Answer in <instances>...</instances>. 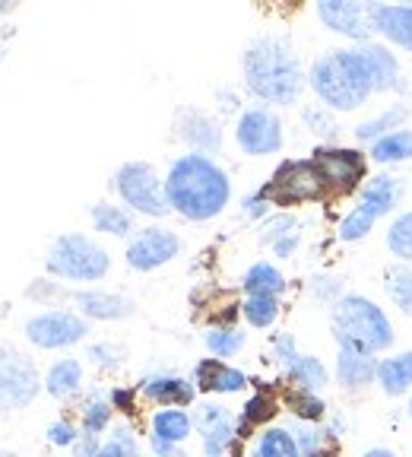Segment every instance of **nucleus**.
<instances>
[{
    "instance_id": "obj_1",
    "label": "nucleus",
    "mask_w": 412,
    "mask_h": 457,
    "mask_svg": "<svg viewBox=\"0 0 412 457\" xmlns=\"http://www.w3.org/2000/svg\"><path fill=\"white\" fill-rule=\"evenodd\" d=\"M242 73L248 93L260 105H295L308 86V71L295 45L285 36H257L242 54Z\"/></svg>"
},
{
    "instance_id": "obj_2",
    "label": "nucleus",
    "mask_w": 412,
    "mask_h": 457,
    "mask_svg": "<svg viewBox=\"0 0 412 457\" xmlns=\"http://www.w3.org/2000/svg\"><path fill=\"white\" fill-rule=\"evenodd\" d=\"M169 207L191 222L216 220L232 200V181L213 156L187 153L171 162L165 175Z\"/></svg>"
},
{
    "instance_id": "obj_3",
    "label": "nucleus",
    "mask_w": 412,
    "mask_h": 457,
    "mask_svg": "<svg viewBox=\"0 0 412 457\" xmlns=\"http://www.w3.org/2000/svg\"><path fill=\"white\" fill-rule=\"evenodd\" d=\"M308 86L320 105L330 112H358L375 96L356 45L324 51L314 57L308 67Z\"/></svg>"
},
{
    "instance_id": "obj_4",
    "label": "nucleus",
    "mask_w": 412,
    "mask_h": 457,
    "mask_svg": "<svg viewBox=\"0 0 412 457\" xmlns=\"http://www.w3.org/2000/svg\"><path fill=\"white\" fill-rule=\"evenodd\" d=\"M330 330L336 350H358L368 356H387L397 343L391 314L365 293H346L330 308Z\"/></svg>"
},
{
    "instance_id": "obj_5",
    "label": "nucleus",
    "mask_w": 412,
    "mask_h": 457,
    "mask_svg": "<svg viewBox=\"0 0 412 457\" xmlns=\"http://www.w3.org/2000/svg\"><path fill=\"white\" fill-rule=\"evenodd\" d=\"M403 194H406V181L400 179V175H391V171L371 175L362 191H358L356 207L349 210L340 220V226H336V238L346 245H356V242H362V238H368L377 222L400 207Z\"/></svg>"
},
{
    "instance_id": "obj_6",
    "label": "nucleus",
    "mask_w": 412,
    "mask_h": 457,
    "mask_svg": "<svg viewBox=\"0 0 412 457\" xmlns=\"http://www.w3.org/2000/svg\"><path fill=\"white\" fill-rule=\"evenodd\" d=\"M45 267L51 277H61L67 283H99L108 277L111 257L95 238L83 236V232H67L51 242Z\"/></svg>"
},
{
    "instance_id": "obj_7",
    "label": "nucleus",
    "mask_w": 412,
    "mask_h": 457,
    "mask_svg": "<svg viewBox=\"0 0 412 457\" xmlns=\"http://www.w3.org/2000/svg\"><path fill=\"white\" fill-rule=\"evenodd\" d=\"M308 159L317 169L327 200L352 197L368 181L371 159L362 146H340V143H334V146H314V153Z\"/></svg>"
},
{
    "instance_id": "obj_8",
    "label": "nucleus",
    "mask_w": 412,
    "mask_h": 457,
    "mask_svg": "<svg viewBox=\"0 0 412 457\" xmlns=\"http://www.w3.org/2000/svg\"><path fill=\"white\" fill-rule=\"evenodd\" d=\"M257 191L270 200V207H283V210L327 200L317 169H314V162L308 156L305 159H283V162L276 165V171L270 175V181L260 185Z\"/></svg>"
},
{
    "instance_id": "obj_9",
    "label": "nucleus",
    "mask_w": 412,
    "mask_h": 457,
    "mask_svg": "<svg viewBox=\"0 0 412 457\" xmlns=\"http://www.w3.org/2000/svg\"><path fill=\"white\" fill-rule=\"evenodd\" d=\"M114 191L124 200V207L134 213L150 216V220H162L171 213L169 197H165V179H159V171L150 162H124L114 171Z\"/></svg>"
},
{
    "instance_id": "obj_10",
    "label": "nucleus",
    "mask_w": 412,
    "mask_h": 457,
    "mask_svg": "<svg viewBox=\"0 0 412 457\" xmlns=\"http://www.w3.org/2000/svg\"><path fill=\"white\" fill-rule=\"evenodd\" d=\"M86 334H89V321L83 314L67 312V308L38 312L26 321L29 343H36L38 350H70L86 340Z\"/></svg>"
},
{
    "instance_id": "obj_11",
    "label": "nucleus",
    "mask_w": 412,
    "mask_h": 457,
    "mask_svg": "<svg viewBox=\"0 0 412 457\" xmlns=\"http://www.w3.org/2000/svg\"><path fill=\"white\" fill-rule=\"evenodd\" d=\"M283 121L270 105H251L235 121V143L248 156H273L283 150Z\"/></svg>"
},
{
    "instance_id": "obj_12",
    "label": "nucleus",
    "mask_w": 412,
    "mask_h": 457,
    "mask_svg": "<svg viewBox=\"0 0 412 457\" xmlns=\"http://www.w3.org/2000/svg\"><path fill=\"white\" fill-rule=\"evenodd\" d=\"M194 428L200 432V448L206 457H226L238 448V416L226 403H197L194 410Z\"/></svg>"
},
{
    "instance_id": "obj_13",
    "label": "nucleus",
    "mask_w": 412,
    "mask_h": 457,
    "mask_svg": "<svg viewBox=\"0 0 412 457\" xmlns=\"http://www.w3.org/2000/svg\"><path fill=\"white\" fill-rule=\"evenodd\" d=\"M317 20L334 32V36H342L349 42L365 45L375 42V26H371V4H362V0H320L314 7Z\"/></svg>"
},
{
    "instance_id": "obj_14",
    "label": "nucleus",
    "mask_w": 412,
    "mask_h": 457,
    "mask_svg": "<svg viewBox=\"0 0 412 457\" xmlns=\"http://www.w3.org/2000/svg\"><path fill=\"white\" fill-rule=\"evenodd\" d=\"M181 254V238L178 232H171L165 226H146L140 228L134 238L128 242V264L140 273H152L159 267H165L169 261Z\"/></svg>"
},
{
    "instance_id": "obj_15",
    "label": "nucleus",
    "mask_w": 412,
    "mask_h": 457,
    "mask_svg": "<svg viewBox=\"0 0 412 457\" xmlns=\"http://www.w3.org/2000/svg\"><path fill=\"white\" fill-rule=\"evenodd\" d=\"M358 54H362L365 73H368L371 89L377 93H406V77H403V64L400 57L393 54V48H387L384 42H365L356 45Z\"/></svg>"
},
{
    "instance_id": "obj_16",
    "label": "nucleus",
    "mask_w": 412,
    "mask_h": 457,
    "mask_svg": "<svg viewBox=\"0 0 412 457\" xmlns=\"http://www.w3.org/2000/svg\"><path fill=\"white\" fill-rule=\"evenodd\" d=\"M38 387H42V381H38V371L32 369L29 359L10 356L7 362L0 365V403L4 407H29L36 400Z\"/></svg>"
},
{
    "instance_id": "obj_17",
    "label": "nucleus",
    "mask_w": 412,
    "mask_h": 457,
    "mask_svg": "<svg viewBox=\"0 0 412 457\" xmlns=\"http://www.w3.org/2000/svg\"><path fill=\"white\" fill-rule=\"evenodd\" d=\"M371 26L387 48L412 54V4H371Z\"/></svg>"
},
{
    "instance_id": "obj_18",
    "label": "nucleus",
    "mask_w": 412,
    "mask_h": 457,
    "mask_svg": "<svg viewBox=\"0 0 412 457\" xmlns=\"http://www.w3.org/2000/svg\"><path fill=\"white\" fill-rule=\"evenodd\" d=\"M140 397H146L156 407H194L197 400V387L191 378H181V375H171V371H156V375H146V378L136 385Z\"/></svg>"
},
{
    "instance_id": "obj_19",
    "label": "nucleus",
    "mask_w": 412,
    "mask_h": 457,
    "mask_svg": "<svg viewBox=\"0 0 412 457\" xmlns=\"http://www.w3.org/2000/svg\"><path fill=\"white\" fill-rule=\"evenodd\" d=\"M178 137L191 146V153H200V156H213V153L222 150V124L200 108L181 112Z\"/></svg>"
},
{
    "instance_id": "obj_20",
    "label": "nucleus",
    "mask_w": 412,
    "mask_h": 457,
    "mask_svg": "<svg viewBox=\"0 0 412 457\" xmlns=\"http://www.w3.org/2000/svg\"><path fill=\"white\" fill-rule=\"evenodd\" d=\"M194 387L203 394H238L251 385V378L244 375L242 369H235V365L222 362V359H200L194 365V375H191Z\"/></svg>"
},
{
    "instance_id": "obj_21",
    "label": "nucleus",
    "mask_w": 412,
    "mask_h": 457,
    "mask_svg": "<svg viewBox=\"0 0 412 457\" xmlns=\"http://www.w3.org/2000/svg\"><path fill=\"white\" fill-rule=\"evenodd\" d=\"M70 299L86 321H124L134 314V302L128 295L108 293V289H83V293H73Z\"/></svg>"
},
{
    "instance_id": "obj_22",
    "label": "nucleus",
    "mask_w": 412,
    "mask_h": 457,
    "mask_svg": "<svg viewBox=\"0 0 412 457\" xmlns=\"http://www.w3.org/2000/svg\"><path fill=\"white\" fill-rule=\"evenodd\" d=\"M377 362H381V356H368V353L358 350H336V385L342 391H365L377 381Z\"/></svg>"
},
{
    "instance_id": "obj_23",
    "label": "nucleus",
    "mask_w": 412,
    "mask_h": 457,
    "mask_svg": "<svg viewBox=\"0 0 412 457\" xmlns=\"http://www.w3.org/2000/svg\"><path fill=\"white\" fill-rule=\"evenodd\" d=\"M279 407H283V403H279L276 391L251 394V397L244 400L242 413H238V445H242L244 438L254 436V432H263V428L270 426V422L276 420Z\"/></svg>"
},
{
    "instance_id": "obj_24",
    "label": "nucleus",
    "mask_w": 412,
    "mask_h": 457,
    "mask_svg": "<svg viewBox=\"0 0 412 457\" xmlns=\"http://www.w3.org/2000/svg\"><path fill=\"white\" fill-rule=\"evenodd\" d=\"M387 397H409L412 394V350L387 353L377 362V381Z\"/></svg>"
},
{
    "instance_id": "obj_25",
    "label": "nucleus",
    "mask_w": 412,
    "mask_h": 457,
    "mask_svg": "<svg viewBox=\"0 0 412 457\" xmlns=\"http://www.w3.org/2000/svg\"><path fill=\"white\" fill-rule=\"evenodd\" d=\"M409 114H412V108L406 105V102H393V105H387L384 112H375V114H368V118H362V121L352 128V134H356V140L368 150L375 140H381V137L406 128Z\"/></svg>"
},
{
    "instance_id": "obj_26",
    "label": "nucleus",
    "mask_w": 412,
    "mask_h": 457,
    "mask_svg": "<svg viewBox=\"0 0 412 457\" xmlns=\"http://www.w3.org/2000/svg\"><path fill=\"white\" fill-rule=\"evenodd\" d=\"M194 436V416L181 407H159L150 420V438L152 442H165V445H181Z\"/></svg>"
},
{
    "instance_id": "obj_27",
    "label": "nucleus",
    "mask_w": 412,
    "mask_h": 457,
    "mask_svg": "<svg viewBox=\"0 0 412 457\" xmlns=\"http://www.w3.org/2000/svg\"><path fill=\"white\" fill-rule=\"evenodd\" d=\"M260 242L270 245L276 257H292L301 242V222L292 213H285V210L283 213L267 216L260 226Z\"/></svg>"
},
{
    "instance_id": "obj_28",
    "label": "nucleus",
    "mask_w": 412,
    "mask_h": 457,
    "mask_svg": "<svg viewBox=\"0 0 412 457\" xmlns=\"http://www.w3.org/2000/svg\"><path fill=\"white\" fill-rule=\"evenodd\" d=\"M279 403H283V407L289 410L292 420H295V422H311V426H324V422H327V416H330L327 400L320 397V394L301 391V387H292V385H285L283 391H279Z\"/></svg>"
},
{
    "instance_id": "obj_29",
    "label": "nucleus",
    "mask_w": 412,
    "mask_h": 457,
    "mask_svg": "<svg viewBox=\"0 0 412 457\" xmlns=\"http://www.w3.org/2000/svg\"><path fill=\"white\" fill-rule=\"evenodd\" d=\"M289 432L295 436V442H299L301 457H340L342 454L340 438H336L327 426H311V422L292 420Z\"/></svg>"
},
{
    "instance_id": "obj_30",
    "label": "nucleus",
    "mask_w": 412,
    "mask_h": 457,
    "mask_svg": "<svg viewBox=\"0 0 412 457\" xmlns=\"http://www.w3.org/2000/svg\"><path fill=\"white\" fill-rule=\"evenodd\" d=\"M368 159L381 169H393V165H403V162H412V128L393 130V134L381 137L368 146Z\"/></svg>"
},
{
    "instance_id": "obj_31",
    "label": "nucleus",
    "mask_w": 412,
    "mask_h": 457,
    "mask_svg": "<svg viewBox=\"0 0 412 457\" xmlns=\"http://www.w3.org/2000/svg\"><path fill=\"white\" fill-rule=\"evenodd\" d=\"M285 385L301 387V391L324 394V387L330 385V369L324 365V359L301 353V356L285 369Z\"/></svg>"
},
{
    "instance_id": "obj_32",
    "label": "nucleus",
    "mask_w": 412,
    "mask_h": 457,
    "mask_svg": "<svg viewBox=\"0 0 412 457\" xmlns=\"http://www.w3.org/2000/svg\"><path fill=\"white\" fill-rule=\"evenodd\" d=\"M285 286L289 283H285L283 270H279L276 264H270V261H257L242 277L244 295H276L279 299V295L285 293Z\"/></svg>"
},
{
    "instance_id": "obj_33",
    "label": "nucleus",
    "mask_w": 412,
    "mask_h": 457,
    "mask_svg": "<svg viewBox=\"0 0 412 457\" xmlns=\"http://www.w3.org/2000/svg\"><path fill=\"white\" fill-rule=\"evenodd\" d=\"M83 387V365L79 359H57L45 375V391L57 400H67Z\"/></svg>"
},
{
    "instance_id": "obj_34",
    "label": "nucleus",
    "mask_w": 412,
    "mask_h": 457,
    "mask_svg": "<svg viewBox=\"0 0 412 457\" xmlns=\"http://www.w3.org/2000/svg\"><path fill=\"white\" fill-rule=\"evenodd\" d=\"M203 343L213 359H232L248 346V334H244L238 324L226 328V324H210L203 334Z\"/></svg>"
},
{
    "instance_id": "obj_35",
    "label": "nucleus",
    "mask_w": 412,
    "mask_h": 457,
    "mask_svg": "<svg viewBox=\"0 0 412 457\" xmlns=\"http://www.w3.org/2000/svg\"><path fill=\"white\" fill-rule=\"evenodd\" d=\"M254 457H301V451L289 426H267L263 432H257Z\"/></svg>"
},
{
    "instance_id": "obj_36",
    "label": "nucleus",
    "mask_w": 412,
    "mask_h": 457,
    "mask_svg": "<svg viewBox=\"0 0 412 457\" xmlns=\"http://www.w3.org/2000/svg\"><path fill=\"white\" fill-rule=\"evenodd\" d=\"M89 216H93L95 232H105V236L128 238L134 232V216L128 207H118V204H95L89 207Z\"/></svg>"
},
{
    "instance_id": "obj_37",
    "label": "nucleus",
    "mask_w": 412,
    "mask_h": 457,
    "mask_svg": "<svg viewBox=\"0 0 412 457\" xmlns=\"http://www.w3.org/2000/svg\"><path fill=\"white\" fill-rule=\"evenodd\" d=\"M384 245L397 264L412 267V210H403L400 216H393V222L384 232Z\"/></svg>"
},
{
    "instance_id": "obj_38",
    "label": "nucleus",
    "mask_w": 412,
    "mask_h": 457,
    "mask_svg": "<svg viewBox=\"0 0 412 457\" xmlns=\"http://www.w3.org/2000/svg\"><path fill=\"white\" fill-rule=\"evenodd\" d=\"M301 121H305V128L317 137L320 146H334V143L340 140V134H342L340 121H336V112L324 108L320 102H317V105H308L305 112H301Z\"/></svg>"
},
{
    "instance_id": "obj_39",
    "label": "nucleus",
    "mask_w": 412,
    "mask_h": 457,
    "mask_svg": "<svg viewBox=\"0 0 412 457\" xmlns=\"http://www.w3.org/2000/svg\"><path fill=\"white\" fill-rule=\"evenodd\" d=\"M384 293H387V299L397 305L400 314L412 318V267L393 264L384 277Z\"/></svg>"
},
{
    "instance_id": "obj_40",
    "label": "nucleus",
    "mask_w": 412,
    "mask_h": 457,
    "mask_svg": "<svg viewBox=\"0 0 412 457\" xmlns=\"http://www.w3.org/2000/svg\"><path fill=\"white\" fill-rule=\"evenodd\" d=\"M279 312H283V305L276 295H244L242 302V318L257 330L273 328L279 321Z\"/></svg>"
},
{
    "instance_id": "obj_41",
    "label": "nucleus",
    "mask_w": 412,
    "mask_h": 457,
    "mask_svg": "<svg viewBox=\"0 0 412 457\" xmlns=\"http://www.w3.org/2000/svg\"><path fill=\"white\" fill-rule=\"evenodd\" d=\"M111 416H114V407L111 400L105 394H89L83 403V428L86 436H102L105 428H111Z\"/></svg>"
},
{
    "instance_id": "obj_42",
    "label": "nucleus",
    "mask_w": 412,
    "mask_h": 457,
    "mask_svg": "<svg viewBox=\"0 0 412 457\" xmlns=\"http://www.w3.org/2000/svg\"><path fill=\"white\" fill-rule=\"evenodd\" d=\"M308 293H311L314 302H320V305H330L334 308L336 302L346 295V289H342V279L334 277V273H317V277L308 283Z\"/></svg>"
},
{
    "instance_id": "obj_43",
    "label": "nucleus",
    "mask_w": 412,
    "mask_h": 457,
    "mask_svg": "<svg viewBox=\"0 0 412 457\" xmlns=\"http://www.w3.org/2000/svg\"><path fill=\"white\" fill-rule=\"evenodd\" d=\"M86 356L93 359L99 369H121L124 359H128V350H124L121 343H111V340H102V343H93Z\"/></svg>"
},
{
    "instance_id": "obj_44",
    "label": "nucleus",
    "mask_w": 412,
    "mask_h": 457,
    "mask_svg": "<svg viewBox=\"0 0 412 457\" xmlns=\"http://www.w3.org/2000/svg\"><path fill=\"white\" fill-rule=\"evenodd\" d=\"M108 442H111L114 448H121L128 457H140V438H136V432H134L130 422H118V426H111Z\"/></svg>"
},
{
    "instance_id": "obj_45",
    "label": "nucleus",
    "mask_w": 412,
    "mask_h": 457,
    "mask_svg": "<svg viewBox=\"0 0 412 457\" xmlns=\"http://www.w3.org/2000/svg\"><path fill=\"white\" fill-rule=\"evenodd\" d=\"M299 343H295V337L292 334H276L273 337V359H276L283 369H289L295 359H299Z\"/></svg>"
},
{
    "instance_id": "obj_46",
    "label": "nucleus",
    "mask_w": 412,
    "mask_h": 457,
    "mask_svg": "<svg viewBox=\"0 0 412 457\" xmlns=\"http://www.w3.org/2000/svg\"><path fill=\"white\" fill-rule=\"evenodd\" d=\"M79 436H83V432H77V426L67 422V420L54 422V426L48 428V442L54 445V448H73Z\"/></svg>"
},
{
    "instance_id": "obj_47",
    "label": "nucleus",
    "mask_w": 412,
    "mask_h": 457,
    "mask_svg": "<svg viewBox=\"0 0 412 457\" xmlns=\"http://www.w3.org/2000/svg\"><path fill=\"white\" fill-rule=\"evenodd\" d=\"M136 397H140V391H136V387H111V391H108L111 407L118 410V413H128V416L136 410Z\"/></svg>"
},
{
    "instance_id": "obj_48",
    "label": "nucleus",
    "mask_w": 412,
    "mask_h": 457,
    "mask_svg": "<svg viewBox=\"0 0 412 457\" xmlns=\"http://www.w3.org/2000/svg\"><path fill=\"white\" fill-rule=\"evenodd\" d=\"M270 200L263 197L260 191H254V194H248V197L242 200V213L244 216H251V220H267V216H270Z\"/></svg>"
},
{
    "instance_id": "obj_49",
    "label": "nucleus",
    "mask_w": 412,
    "mask_h": 457,
    "mask_svg": "<svg viewBox=\"0 0 412 457\" xmlns=\"http://www.w3.org/2000/svg\"><path fill=\"white\" fill-rule=\"evenodd\" d=\"M102 445H105V442H102L99 436H86V432H83V436L77 438V445H73V454H77V457H99Z\"/></svg>"
},
{
    "instance_id": "obj_50",
    "label": "nucleus",
    "mask_w": 412,
    "mask_h": 457,
    "mask_svg": "<svg viewBox=\"0 0 412 457\" xmlns=\"http://www.w3.org/2000/svg\"><path fill=\"white\" fill-rule=\"evenodd\" d=\"M358 457H400L393 448H384V445H375V448H365Z\"/></svg>"
},
{
    "instance_id": "obj_51",
    "label": "nucleus",
    "mask_w": 412,
    "mask_h": 457,
    "mask_svg": "<svg viewBox=\"0 0 412 457\" xmlns=\"http://www.w3.org/2000/svg\"><path fill=\"white\" fill-rule=\"evenodd\" d=\"M99 457H128V454H124L121 448H114L111 442H105V445H102V451H99Z\"/></svg>"
},
{
    "instance_id": "obj_52",
    "label": "nucleus",
    "mask_w": 412,
    "mask_h": 457,
    "mask_svg": "<svg viewBox=\"0 0 412 457\" xmlns=\"http://www.w3.org/2000/svg\"><path fill=\"white\" fill-rule=\"evenodd\" d=\"M406 416H409V420H412V394H409V397H406Z\"/></svg>"
},
{
    "instance_id": "obj_53",
    "label": "nucleus",
    "mask_w": 412,
    "mask_h": 457,
    "mask_svg": "<svg viewBox=\"0 0 412 457\" xmlns=\"http://www.w3.org/2000/svg\"><path fill=\"white\" fill-rule=\"evenodd\" d=\"M7 359H10V353H7V350H4V346H0V365L7 362Z\"/></svg>"
},
{
    "instance_id": "obj_54",
    "label": "nucleus",
    "mask_w": 412,
    "mask_h": 457,
    "mask_svg": "<svg viewBox=\"0 0 412 457\" xmlns=\"http://www.w3.org/2000/svg\"><path fill=\"white\" fill-rule=\"evenodd\" d=\"M7 10H10V4H7V0H0V16L7 13Z\"/></svg>"
},
{
    "instance_id": "obj_55",
    "label": "nucleus",
    "mask_w": 412,
    "mask_h": 457,
    "mask_svg": "<svg viewBox=\"0 0 412 457\" xmlns=\"http://www.w3.org/2000/svg\"><path fill=\"white\" fill-rule=\"evenodd\" d=\"M0 457H16V454H13V451H4V448H0Z\"/></svg>"
},
{
    "instance_id": "obj_56",
    "label": "nucleus",
    "mask_w": 412,
    "mask_h": 457,
    "mask_svg": "<svg viewBox=\"0 0 412 457\" xmlns=\"http://www.w3.org/2000/svg\"><path fill=\"white\" fill-rule=\"evenodd\" d=\"M152 457H156V454H152Z\"/></svg>"
}]
</instances>
